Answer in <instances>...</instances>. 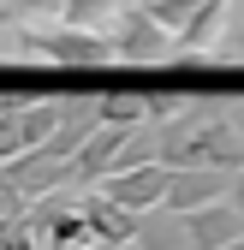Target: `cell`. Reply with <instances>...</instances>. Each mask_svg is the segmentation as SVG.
Returning a JSON list of instances; mask_svg holds the SVG:
<instances>
[{
    "instance_id": "6da1fadb",
    "label": "cell",
    "mask_w": 244,
    "mask_h": 250,
    "mask_svg": "<svg viewBox=\"0 0 244 250\" xmlns=\"http://www.w3.org/2000/svg\"><path fill=\"white\" fill-rule=\"evenodd\" d=\"M149 143H155V161L167 167H226V173L244 167V137L232 131L221 96H191L173 119L155 125Z\"/></svg>"
},
{
    "instance_id": "7a4b0ae2",
    "label": "cell",
    "mask_w": 244,
    "mask_h": 250,
    "mask_svg": "<svg viewBox=\"0 0 244 250\" xmlns=\"http://www.w3.org/2000/svg\"><path fill=\"white\" fill-rule=\"evenodd\" d=\"M18 30V54L42 60L54 72H102L113 66V36L107 30H78V24H12Z\"/></svg>"
},
{
    "instance_id": "3957f363",
    "label": "cell",
    "mask_w": 244,
    "mask_h": 250,
    "mask_svg": "<svg viewBox=\"0 0 244 250\" xmlns=\"http://www.w3.org/2000/svg\"><path fill=\"white\" fill-rule=\"evenodd\" d=\"M107 36H113V60H119V66H167V60L179 54L173 30H161L143 6H125V12L113 18Z\"/></svg>"
},
{
    "instance_id": "277c9868",
    "label": "cell",
    "mask_w": 244,
    "mask_h": 250,
    "mask_svg": "<svg viewBox=\"0 0 244 250\" xmlns=\"http://www.w3.org/2000/svg\"><path fill=\"white\" fill-rule=\"evenodd\" d=\"M167 179H173L167 161H137V167L107 173L96 191H102L107 203H119V208H131V214H155V208L167 203Z\"/></svg>"
},
{
    "instance_id": "5b68a950",
    "label": "cell",
    "mask_w": 244,
    "mask_h": 250,
    "mask_svg": "<svg viewBox=\"0 0 244 250\" xmlns=\"http://www.w3.org/2000/svg\"><path fill=\"white\" fill-rule=\"evenodd\" d=\"M137 131H143V125H96V131L78 143V155H72V185L83 191V185H102L107 173H119Z\"/></svg>"
},
{
    "instance_id": "8992f818",
    "label": "cell",
    "mask_w": 244,
    "mask_h": 250,
    "mask_svg": "<svg viewBox=\"0 0 244 250\" xmlns=\"http://www.w3.org/2000/svg\"><path fill=\"white\" fill-rule=\"evenodd\" d=\"M226 191H232V173H226V167H173L161 214H191V208H208V203H221Z\"/></svg>"
},
{
    "instance_id": "52a82bcc",
    "label": "cell",
    "mask_w": 244,
    "mask_h": 250,
    "mask_svg": "<svg viewBox=\"0 0 244 250\" xmlns=\"http://www.w3.org/2000/svg\"><path fill=\"white\" fill-rule=\"evenodd\" d=\"M185 221V238H191V250H221V244H232L238 232H244V214L221 197V203H208V208H191V214H179Z\"/></svg>"
},
{
    "instance_id": "ba28073f",
    "label": "cell",
    "mask_w": 244,
    "mask_h": 250,
    "mask_svg": "<svg viewBox=\"0 0 244 250\" xmlns=\"http://www.w3.org/2000/svg\"><path fill=\"white\" fill-rule=\"evenodd\" d=\"M78 208H83V221H89V232H96L107 250H119V244H131L137 238V227H143V214H131V208H119V203H107L102 191H89V197H78Z\"/></svg>"
},
{
    "instance_id": "9c48e42d",
    "label": "cell",
    "mask_w": 244,
    "mask_h": 250,
    "mask_svg": "<svg viewBox=\"0 0 244 250\" xmlns=\"http://www.w3.org/2000/svg\"><path fill=\"white\" fill-rule=\"evenodd\" d=\"M226 12H232V0H203V6L173 30L179 54H208V48H215V36L226 30Z\"/></svg>"
},
{
    "instance_id": "30bf717a",
    "label": "cell",
    "mask_w": 244,
    "mask_h": 250,
    "mask_svg": "<svg viewBox=\"0 0 244 250\" xmlns=\"http://www.w3.org/2000/svg\"><path fill=\"white\" fill-rule=\"evenodd\" d=\"M96 119L102 125H143L149 119L143 89H96Z\"/></svg>"
},
{
    "instance_id": "8fae6325",
    "label": "cell",
    "mask_w": 244,
    "mask_h": 250,
    "mask_svg": "<svg viewBox=\"0 0 244 250\" xmlns=\"http://www.w3.org/2000/svg\"><path fill=\"white\" fill-rule=\"evenodd\" d=\"M119 12H125L119 0H66V6H60V18L78 24V30H113Z\"/></svg>"
},
{
    "instance_id": "7c38bea8",
    "label": "cell",
    "mask_w": 244,
    "mask_h": 250,
    "mask_svg": "<svg viewBox=\"0 0 244 250\" xmlns=\"http://www.w3.org/2000/svg\"><path fill=\"white\" fill-rule=\"evenodd\" d=\"M215 60L221 66H244V12H226V30L215 36Z\"/></svg>"
},
{
    "instance_id": "4fadbf2b",
    "label": "cell",
    "mask_w": 244,
    "mask_h": 250,
    "mask_svg": "<svg viewBox=\"0 0 244 250\" xmlns=\"http://www.w3.org/2000/svg\"><path fill=\"white\" fill-rule=\"evenodd\" d=\"M66 0H0V24H24V18H60Z\"/></svg>"
},
{
    "instance_id": "5bb4252c",
    "label": "cell",
    "mask_w": 244,
    "mask_h": 250,
    "mask_svg": "<svg viewBox=\"0 0 244 250\" xmlns=\"http://www.w3.org/2000/svg\"><path fill=\"white\" fill-rule=\"evenodd\" d=\"M137 6H143L149 18H155L161 30H179V24H185V18L203 6V0H137Z\"/></svg>"
},
{
    "instance_id": "9a60e30c",
    "label": "cell",
    "mask_w": 244,
    "mask_h": 250,
    "mask_svg": "<svg viewBox=\"0 0 244 250\" xmlns=\"http://www.w3.org/2000/svg\"><path fill=\"white\" fill-rule=\"evenodd\" d=\"M185 102H191L185 89H143V107H149V119H155V125H161V119H173Z\"/></svg>"
},
{
    "instance_id": "2e32d148",
    "label": "cell",
    "mask_w": 244,
    "mask_h": 250,
    "mask_svg": "<svg viewBox=\"0 0 244 250\" xmlns=\"http://www.w3.org/2000/svg\"><path fill=\"white\" fill-rule=\"evenodd\" d=\"M12 214H30V197L12 185V173L0 167V221H12Z\"/></svg>"
},
{
    "instance_id": "e0dca14e",
    "label": "cell",
    "mask_w": 244,
    "mask_h": 250,
    "mask_svg": "<svg viewBox=\"0 0 244 250\" xmlns=\"http://www.w3.org/2000/svg\"><path fill=\"white\" fill-rule=\"evenodd\" d=\"M226 203H232V208H238V214H244V167H238V173H232V191H226Z\"/></svg>"
},
{
    "instance_id": "ac0fdd59",
    "label": "cell",
    "mask_w": 244,
    "mask_h": 250,
    "mask_svg": "<svg viewBox=\"0 0 244 250\" xmlns=\"http://www.w3.org/2000/svg\"><path fill=\"white\" fill-rule=\"evenodd\" d=\"M226 119H232V131H238V137H244V96H238V102H232V107H226Z\"/></svg>"
},
{
    "instance_id": "d6986e66",
    "label": "cell",
    "mask_w": 244,
    "mask_h": 250,
    "mask_svg": "<svg viewBox=\"0 0 244 250\" xmlns=\"http://www.w3.org/2000/svg\"><path fill=\"white\" fill-rule=\"evenodd\" d=\"M221 250H244V232H238V238H232V244H221Z\"/></svg>"
}]
</instances>
